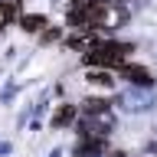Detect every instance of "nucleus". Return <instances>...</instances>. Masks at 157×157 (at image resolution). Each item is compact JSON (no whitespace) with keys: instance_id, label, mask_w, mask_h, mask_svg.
Returning a JSON list of instances; mask_svg holds the SVG:
<instances>
[{"instance_id":"f257e3e1","label":"nucleus","mask_w":157,"mask_h":157,"mask_svg":"<svg viewBox=\"0 0 157 157\" xmlns=\"http://www.w3.org/2000/svg\"><path fill=\"white\" fill-rule=\"evenodd\" d=\"M13 17H17V3L13 0H0V33L13 23Z\"/></svg>"},{"instance_id":"f03ea898","label":"nucleus","mask_w":157,"mask_h":157,"mask_svg":"<svg viewBox=\"0 0 157 157\" xmlns=\"http://www.w3.org/2000/svg\"><path fill=\"white\" fill-rule=\"evenodd\" d=\"M88 82H92V85H98V88H111V85H115L108 69H92V72H88Z\"/></svg>"},{"instance_id":"7ed1b4c3","label":"nucleus","mask_w":157,"mask_h":157,"mask_svg":"<svg viewBox=\"0 0 157 157\" xmlns=\"http://www.w3.org/2000/svg\"><path fill=\"white\" fill-rule=\"evenodd\" d=\"M23 26H26L29 33H36V29L46 26V20H39V17H26V20H23Z\"/></svg>"}]
</instances>
